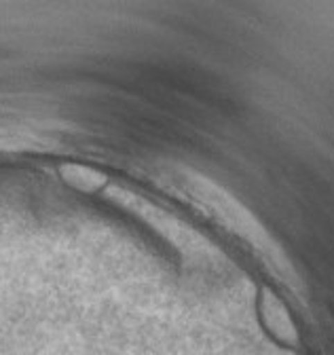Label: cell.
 Returning a JSON list of instances; mask_svg holds the SVG:
<instances>
[{"mask_svg": "<svg viewBox=\"0 0 334 355\" xmlns=\"http://www.w3.org/2000/svg\"><path fill=\"white\" fill-rule=\"evenodd\" d=\"M180 182L195 203L207 209V214L214 220H218L222 227H227V231H231L241 241H245L263 260H267L273 266L275 273L285 277V282H290V277H295V269H292L283 250L261 225V220L237 197H233L216 182L207 180L205 175L195 173L191 169H182Z\"/></svg>", "mask_w": 334, "mask_h": 355, "instance_id": "cell-1", "label": "cell"}, {"mask_svg": "<svg viewBox=\"0 0 334 355\" xmlns=\"http://www.w3.org/2000/svg\"><path fill=\"white\" fill-rule=\"evenodd\" d=\"M106 195H108V199H112L121 207L130 209L138 218H142L146 225H150L163 239L170 241L186 258L210 260L216 254V250L212 248V243L207 241L203 235H199L197 231H193L188 225H184V222L178 220L176 216H172V214H167L165 209L157 207L148 199H144V197H140L136 193L125 191L121 187H114V189L106 191Z\"/></svg>", "mask_w": 334, "mask_h": 355, "instance_id": "cell-2", "label": "cell"}, {"mask_svg": "<svg viewBox=\"0 0 334 355\" xmlns=\"http://www.w3.org/2000/svg\"><path fill=\"white\" fill-rule=\"evenodd\" d=\"M261 313L263 320L267 324V328L283 343H297V328L292 324L285 306L281 304L279 298H275L273 294L265 292L261 298Z\"/></svg>", "mask_w": 334, "mask_h": 355, "instance_id": "cell-3", "label": "cell"}, {"mask_svg": "<svg viewBox=\"0 0 334 355\" xmlns=\"http://www.w3.org/2000/svg\"><path fill=\"white\" fill-rule=\"evenodd\" d=\"M60 175L68 187H72L80 193H98V191L106 189V184H108V178L104 173H100L98 169H94L89 165H78V163L62 165Z\"/></svg>", "mask_w": 334, "mask_h": 355, "instance_id": "cell-4", "label": "cell"}]
</instances>
